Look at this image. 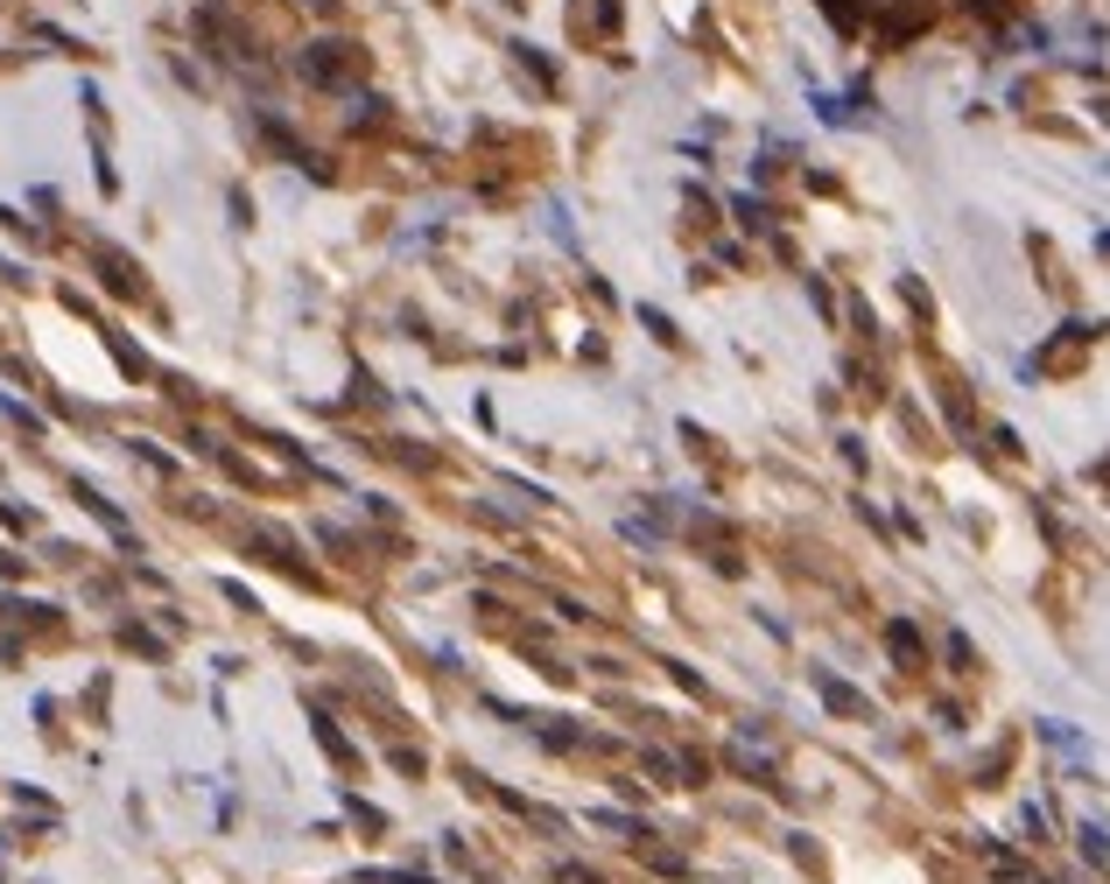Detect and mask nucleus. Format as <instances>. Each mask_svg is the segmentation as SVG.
<instances>
[{
  "instance_id": "1",
  "label": "nucleus",
  "mask_w": 1110,
  "mask_h": 884,
  "mask_svg": "<svg viewBox=\"0 0 1110 884\" xmlns=\"http://www.w3.org/2000/svg\"><path fill=\"white\" fill-rule=\"evenodd\" d=\"M562 884H598V877H590V871H562Z\"/></svg>"
}]
</instances>
